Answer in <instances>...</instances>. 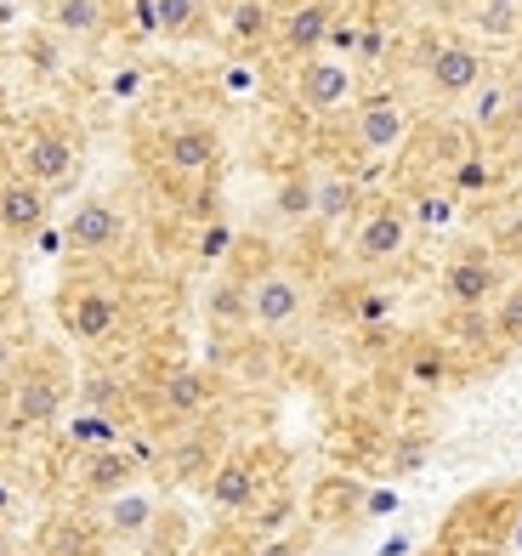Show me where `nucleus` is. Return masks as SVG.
I'll list each match as a JSON object with an SVG mask.
<instances>
[{
  "instance_id": "f257e3e1",
  "label": "nucleus",
  "mask_w": 522,
  "mask_h": 556,
  "mask_svg": "<svg viewBox=\"0 0 522 556\" xmlns=\"http://www.w3.org/2000/svg\"><path fill=\"white\" fill-rule=\"evenodd\" d=\"M68 403V375L58 352H29L17 369H12V387H7V415L17 432H35V426H52Z\"/></svg>"
},
{
  "instance_id": "f03ea898",
  "label": "nucleus",
  "mask_w": 522,
  "mask_h": 556,
  "mask_svg": "<svg viewBox=\"0 0 522 556\" xmlns=\"http://www.w3.org/2000/svg\"><path fill=\"white\" fill-rule=\"evenodd\" d=\"M58 318L80 346H109L126 330V301H119V290L103 285V278H74L58 295Z\"/></svg>"
},
{
  "instance_id": "7ed1b4c3",
  "label": "nucleus",
  "mask_w": 522,
  "mask_h": 556,
  "mask_svg": "<svg viewBox=\"0 0 522 556\" xmlns=\"http://www.w3.org/2000/svg\"><path fill=\"white\" fill-rule=\"evenodd\" d=\"M244 307H251V330H262V336H290L295 324H302V313H307L302 273L267 262L262 273H251V285H244Z\"/></svg>"
},
{
  "instance_id": "20e7f679",
  "label": "nucleus",
  "mask_w": 522,
  "mask_h": 556,
  "mask_svg": "<svg viewBox=\"0 0 522 556\" xmlns=\"http://www.w3.org/2000/svg\"><path fill=\"white\" fill-rule=\"evenodd\" d=\"M12 165H17V176H29L35 188L52 193V188H63L68 176H74V165H80V142H74L68 125L35 119L29 131L12 142Z\"/></svg>"
},
{
  "instance_id": "39448f33",
  "label": "nucleus",
  "mask_w": 522,
  "mask_h": 556,
  "mask_svg": "<svg viewBox=\"0 0 522 556\" xmlns=\"http://www.w3.org/2000/svg\"><path fill=\"white\" fill-rule=\"evenodd\" d=\"M409 239H415V222H409V205H397V199L364 205L353 227H346V250H353L358 267H392L409 250Z\"/></svg>"
},
{
  "instance_id": "423d86ee",
  "label": "nucleus",
  "mask_w": 522,
  "mask_h": 556,
  "mask_svg": "<svg viewBox=\"0 0 522 556\" xmlns=\"http://www.w3.org/2000/svg\"><path fill=\"white\" fill-rule=\"evenodd\" d=\"M295 109L313 114V119H335V114H353L358 103V74L346 58H330V52H318L307 63H295Z\"/></svg>"
},
{
  "instance_id": "0eeeda50",
  "label": "nucleus",
  "mask_w": 522,
  "mask_h": 556,
  "mask_svg": "<svg viewBox=\"0 0 522 556\" xmlns=\"http://www.w3.org/2000/svg\"><path fill=\"white\" fill-rule=\"evenodd\" d=\"M488 80V58L478 40L466 35H443L432 40L426 52V91L437 97V103H466V97H478Z\"/></svg>"
},
{
  "instance_id": "6e6552de",
  "label": "nucleus",
  "mask_w": 522,
  "mask_h": 556,
  "mask_svg": "<svg viewBox=\"0 0 522 556\" xmlns=\"http://www.w3.org/2000/svg\"><path fill=\"white\" fill-rule=\"evenodd\" d=\"M262 454H267V448H228V454L216 460L211 483H205V500H211L216 517H251L256 505H262V494H267Z\"/></svg>"
},
{
  "instance_id": "1a4fd4ad",
  "label": "nucleus",
  "mask_w": 522,
  "mask_h": 556,
  "mask_svg": "<svg viewBox=\"0 0 522 556\" xmlns=\"http://www.w3.org/2000/svg\"><path fill=\"white\" fill-rule=\"evenodd\" d=\"M216 397H221L216 369H205V364H170L160 375V387H154V409L170 426H193V420H205L216 409Z\"/></svg>"
},
{
  "instance_id": "9d476101",
  "label": "nucleus",
  "mask_w": 522,
  "mask_h": 556,
  "mask_svg": "<svg viewBox=\"0 0 522 556\" xmlns=\"http://www.w3.org/2000/svg\"><path fill=\"white\" fill-rule=\"evenodd\" d=\"M216 160H221L216 125H205V119H170L160 131V165L170 176H182V182H205V176L216 170Z\"/></svg>"
},
{
  "instance_id": "9b49d317",
  "label": "nucleus",
  "mask_w": 522,
  "mask_h": 556,
  "mask_svg": "<svg viewBox=\"0 0 522 556\" xmlns=\"http://www.w3.org/2000/svg\"><path fill=\"white\" fill-rule=\"evenodd\" d=\"M409 131H415V119H409V109L397 103L392 91H375V97H358L353 103V148L358 154L386 160V154H397V148L409 142Z\"/></svg>"
},
{
  "instance_id": "f8f14e48",
  "label": "nucleus",
  "mask_w": 522,
  "mask_h": 556,
  "mask_svg": "<svg viewBox=\"0 0 522 556\" xmlns=\"http://www.w3.org/2000/svg\"><path fill=\"white\" fill-rule=\"evenodd\" d=\"M221 454H228V443H221L216 426H211V420H193V426H177V438L160 448V460H165V477H170V483L205 489Z\"/></svg>"
},
{
  "instance_id": "ddd939ff",
  "label": "nucleus",
  "mask_w": 522,
  "mask_h": 556,
  "mask_svg": "<svg viewBox=\"0 0 522 556\" xmlns=\"http://www.w3.org/2000/svg\"><path fill=\"white\" fill-rule=\"evenodd\" d=\"M335 35V0H290L272 23V46L290 58V63H307L330 46Z\"/></svg>"
},
{
  "instance_id": "4468645a",
  "label": "nucleus",
  "mask_w": 522,
  "mask_h": 556,
  "mask_svg": "<svg viewBox=\"0 0 522 556\" xmlns=\"http://www.w3.org/2000/svg\"><path fill=\"white\" fill-rule=\"evenodd\" d=\"M126 211L114 205V199H86L80 211L68 216V227H63V244H68V256H86V262H103V256H114L119 244H126Z\"/></svg>"
},
{
  "instance_id": "2eb2a0df",
  "label": "nucleus",
  "mask_w": 522,
  "mask_h": 556,
  "mask_svg": "<svg viewBox=\"0 0 522 556\" xmlns=\"http://www.w3.org/2000/svg\"><path fill=\"white\" fill-rule=\"evenodd\" d=\"M506 290V267L488 250H460L443 267V301L449 307H494V295Z\"/></svg>"
},
{
  "instance_id": "dca6fc26",
  "label": "nucleus",
  "mask_w": 522,
  "mask_h": 556,
  "mask_svg": "<svg viewBox=\"0 0 522 556\" xmlns=\"http://www.w3.org/2000/svg\"><path fill=\"white\" fill-rule=\"evenodd\" d=\"M148 460L137 448H91L86 454V466H80V494L86 500H114V494H126L137 483V471Z\"/></svg>"
},
{
  "instance_id": "f3484780",
  "label": "nucleus",
  "mask_w": 522,
  "mask_h": 556,
  "mask_svg": "<svg viewBox=\"0 0 522 556\" xmlns=\"http://www.w3.org/2000/svg\"><path fill=\"white\" fill-rule=\"evenodd\" d=\"M46 188H35L29 176H7V182H0V233L7 239H35L40 227H46Z\"/></svg>"
},
{
  "instance_id": "a211bd4d",
  "label": "nucleus",
  "mask_w": 522,
  "mask_h": 556,
  "mask_svg": "<svg viewBox=\"0 0 522 556\" xmlns=\"http://www.w3.org/2000/svg\"><path fill=\"white\" fill-rule=\"evenodd\" d=\"M109 17H114L109 0H46V23H52L63 40H80V46L103 40Z\"/></svg>"
},
{
  "instance_id": "6ab92c4d",
  "label": "nucleus",
  "mask_w": 522,
  "mask_h": 556,
  "mask_svg": "<svg viewBox=\"0 0 522 556\" xmlns=\"http://www.w3.org/2000/svg\"><path fill=\"white\" fill-rule=\"evenodd\" d=\"M358 211H364V193H358L353 176H341V170H318V176H313V222L353 227Z\"/></svg>"
},
{
  "instance_id": "aec40b11",
  "label": "nucleus",
  "mask_w": 522,
  "mask_h": 556,
  "mask_svg": "<svg viewBox=\"0 0 522 556\" xmlns=\"http://www.w3.org/2000/svg\"><path fill=\"white\" fill-rule=\"evenodd\" d=\"M154 517H160L154 494H137V489H126V494L103 500V534H109V540H142L148 528H154Z\"/></svg>"
},
{
  "instance_id": "412c9836",
  "label": "nucleus",
  "mask_w": 522,
  "mask_h": 556,
  "mask_svg": "<svg viewBox=\"0 0 522 556\" xmlns=\"http://www.w3.org/2000/svg\"><path fill=\"white\" fill-rule=\"evenodd\" d=\"M272 23H279L272 0H233L228 7V40L239 46V52H256V46L272 40Z\"/></svg>"
},
{
  "instance_id": "4be33fe9",
  "label": "nucleus",
  "mask_w": 522,
  "mask_h": 556,
  "mask_svg": "<svg viewBox=\"0 0 522 556\" xmlns=\"http://www.w3.org/2000/svg\"><path fill=\"white\" fill-rule=\"evenodd\" d=\"M148 7H154V35L165 40H193L211 23V0H148Z\"/></svg>"
},
{
  "instance_id": "5701e85b",
  "label": "nucleus",
  "mask_w": 522,
  "mask_h": 556,
  "mask_svg": "<svg viewBox=\"0 0 522 556\" xmlns=\"http://www.w3.org/2000/svg\"><path fill=\"white\" fill-rule=\"evenodd\" d=\"M272 211L284 222H313V170H290L272 188Z\"/></svg>"
},
{
  "instance_id": "b1692460",
  "label": "nucleus",
  "mask_w": 522,
  "mask_h": 556,
  "mask_svg": "<svg viewBox=\"0 0 522 556\" xmlns=\"http://www.w3.org/2000/svg\"><path fill=\"white\" fill-rule=\"evenodd\" d=\"M471 23H478V35H488V40H517L522 35V0H483V7L471 12Z\"/></svg>"
},
{
  "instance_id": "393cba45",
  "label": "nucleus",
  "mask_w": 522,
  "mask_h": 556,
  "mask_svg": "<svg viewBox=\"0 0 522 556\" xmlns=\"http://www.w3.org/2000/svg\"><path fill=\"white\" fill-rule=\"evenodd\" d=\"M488 324H494V341H500V346H522V278L494 295Z\"/></svg>"
},
{
  "instance_id": "a878e982",
  "label": "nucleus",
  "mask_w": 522,
  "mask_h": 556,
  "mask_svg": "<svg viewBox=\"0 0 522 556\" xmlns=\"http://www.w3.org/2000/svg\"><path fill=\"white\" fill-rule=\"evenodd\" d=\"M244 522H251V534L256 540H272V534H290V522H295V500L290 494H262V505H256V511L251 517H244Z\"/></svg>"
},
{
  "instance_id": "bb28decb",
  "label": "nucleus",
  "mask_w": 522,
  "mask_h": 556,
  "mask_svg": "<svg viewBox=\"0 0 522 556\" xmlns=\"http://www.w3.org/2000/svg\"><path fill=\"white\" fill-rule=\"evenodd\" d=\"M409 222H415V233H420V227H426V233H432V227H449V222H455V193H449V188L420 193L415 211H409Z\"/></svg>"
},
{
  "instance_id": "cd10ccee",
  "label": "nucleus",
  "mask_w": 522,
  "mask_h": 556,
  "mask_svg": "<svg viewBox=\"0 0 522 556\" xmlns=\"http://www.w3.org/2000/svg\"><path fill=\"white\" fill-rule=\"evenodd\" d=\"M142 540L154 545V551H148V556H177V545L188 540V522H182L177 511H165V505H160V517H154V528H148Z\"/></svg>"
},
{
  "instance_id": "c85d7f7f",
  "label": "nucleus",
  "mask_w": 522,
  "mask_h": 556,
  "mask_svg": "<svg viewBox=\"0 0 522 556\" xmlns=\"http://www.w3.org/2000/svg\"><path fill=\"white\" fill-rule=\"evenodd\" d=\"M91 545H97V534L86 522H58L52 528V556H97Z\"/></svg>"
},
{
  "instance_id": "c756f323",
  "label": "nucleus",
  "mask_w": 522,
  "mask_h": 556,
  "mask_svg": "<svg viewBox=\"0 0 522 556\" xmlns=\"http://www.w3.org/2000/svg\"><path fill=\"white\" fill-rule=\"evenodd\" d=\"M443 369H449V358H443V346H437V341L409 352V381H420V387H437V381H443Z\"/></svg>"
},
{
  "instance_id": "7c9ffc66",
  "label": "nucleus",
  "mask_w": 522,
  "mask_h": 556,
  "mask_svg": "<svg viewBox=\"0 0 522 556\" xmlns=\"http://www.w3.org/2000/svg\"><path fill=\"white\" fill-rule=\"evenodd\" d=\"M68 432H74V443H86V448H114V420L109 415H80V420H74L68 426Z\"/></svg>"
},
{
  "instance_id": "2f4dec72",
  "label": "nucleus",
  "mask_w": 522,
  "mask_h": 556,
  "mask_svg": "<svg viewBox=\"0 0 522 556\" xmlns=\"http://www.w3.org/2000/svg\"><path fill=\"white\" fill-rule=\"evenodd\" d=\"M488 176H494V170H488V160L471 154V160H460V165H455L449 193H455V199H460V193H483V188H488Z\"/></svg>"
},
{
  "instance_id": "473e14b6",
  "label": "nucleus",
  "mask_w": 522,
  "mask_h": 556,
  "mask_svg": "<svg viewBox=\"0 0 522 556\" xmlns=\"http://www.w3.org/2000/svg\"><path fill=\"white\" fill-rule=\"evenodd\" d=\"M86 403H91L97 415H109V409L126 403V392H119V381H103V375H97V381H86Z\"/></svg>"
},
{
  "instance_id": "72a5a7b5",
  "label": "nucleus",
  "mask_w": 522,
  "mask_h": 556,
  "mask_svg": "<svg viewBox=\"0 0 522 556\" xmlns=\"http://www.w3.org/2000/svg\"><path fill=\"white\" fill-rule=\"evenodd\" d=\"M307 551V534H272V540H262L256 551H244V556H302Z\"/></svg>"
},
{
  "instance_id": "f704fd0d",
  "label": "nucleus",
  "mask_w": 522,
  "mask_h": 556,
  "mask_svg": "<svg viewBox=\"0 0 522 556\" xmlns=\"http://www.w3.org/2000/svg\"><path fill=\"white\" fill-rule=\"evenodd\" d=\"M221 86L239 91V97H251L256 91V68L251 63H228V68H221Z\"/></svg>"
},
{
  "instance_id": "c9c22d12",
  "label": "nucleus",
  "mask_w": 522,
  "mask_h": 556,
  "mask_svg": "<svg viewBox=\"0 0 522 556\" xmlns=\"http://www.w3.org/2000/svg\"><path fill=\"white\" fill-rule=\"evenodd\" d=\"M228 244H233V233H228L221 222H211V227H205V244H199V256H205V262H216Z\"/></svg>"
},
{
  "instance_id": "e433bc0d",
  "label": "nucleus",
  "mask_w": 522,
  "mask_h": 556,
  "mask_svg": "<svg viewBox=\"0 0 522 556\" xmlns=\"http://www.w3.org/2000/svg\"><path fill=\"white\" fill-rule=\"evenodd\" d=\"M12 369H17V352H12V336H7V324H0V381H12Z\"/></svg>"
},
{
  "instance_id": "4c0bfd02",
  "label": "nucleus",
  "mask_w": 522,
  "mask_h": 556,
  "mask_svg": "<svg viewBox=\"0 0 522 556\" xmlns=\"http://www.w3.org/2000/svg\"><path fill=\"white\" fill-rule=\"evenodd\" d=\"M0 556H17V545H12V534L0 528Z\"/></svg>"
},
{
  "instance_id": "58836bf2",
  "label": "nucleus",
  "mask_w": 522,
  "mask_h": 556,
  "mask_svg": "<svg viewBox=\"0 0 522 556\" xmlns=\"http://www.w3.org/2000/svg\"><path fill=\"white\" fill-rule=\"evenodd\" d=\"M7 505H12V489H0V511H7Z\"/></svg>"
},
{
  "instance_id": "ea45409f",
  "label": "nucleus",
  "mask_w": 522,
  "mask_h": 556,
  "mask_svg": "<svg viewBox=\"0 0 522 556\" xmlns=\"http://www.w3.org/2000/svg\"><path fill=\"white\" fill-rule=\"evenodd\" d=\"M420 556H449V551H420Z\"/></svg>"
}]
</instances>
